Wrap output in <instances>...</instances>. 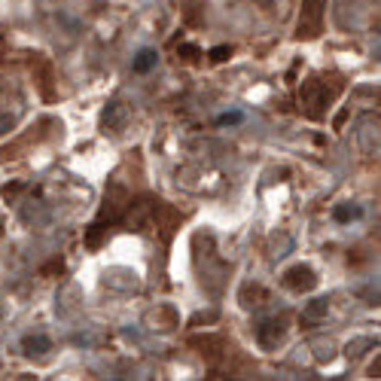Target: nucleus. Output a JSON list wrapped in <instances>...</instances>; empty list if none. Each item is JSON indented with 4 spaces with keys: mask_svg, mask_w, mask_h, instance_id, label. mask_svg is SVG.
Segmentation results:
<instances>
[{
    "mask_svg": "<svg viewBox=\"0 0 381 381\" xmlns=\"http://www.w3.org/2000/svg\"><path fill=\"white\" fill-rule=\"evenodd\" d=\"M323 6L327 0H302V19H299V37H317L323 22Z\"/></svg>",
    "mask_w": 381,
    "mask_h": 381,
    "instance_id": "1",
    "label": "nucleus"
},
{
    "mask_svg": "<svg viewBox=\"0 0 381 381\" xmlns=\"http://www.w3.org/2000/svg\"><path fill=\"white\" fill-rule=\"evenodd\" d=\"M287 333V327H284V320L281 317H269V320H263L257 327V342H259V348H265V351H274L281 345V338H284Z\"/></svg>",
    "mask_w": 381,
    "mask_h": 381,
    "instance_id": "2",
    "label": "nucleus"
},
{
    "mask_svg": "<svg viewBox=\"0 0 381 381\" xmlns=\"http://www.w3.org/2000/svg\"><path fill=\"white\" fill-rule=\"evenodd\" d=\"M284 284L290 287V290L302 293V290H312V287L317 284V278H314V272L308 269V265H293V269L284 272Z\"/></svg>",
    "mask_w": 381,
    "mask_h": 381,
    "instance_id": "3",
    "label": "nucleus"
},
{
    "mask_svg": "<svg viewBox=\"0 0 381 381\" xmlns=\"http://www.w3.org/2000/svg\"><path fill=\"white\" fill-rule=\"evenodd\" d=\"M302 98H305V107H308L312 116H320L317 107H327V101H329V95H327V91H320V83H317V80H312L305 89H302Z\"/></svg>",
    "mask_w": 381,
    "mask_h": 381,
    "instance_id": "4",
    "label": "nucleus"
},
{
    "mask_svg": "<svg viewBox=\"0 0 381 381\" xmlns=\"http://www.w3.org/2000/svg\"><path fill=\"white\" fill-rule=\"evenodd\" d=\"M329 312V299H312L305 308H302V323L305 327H314L317 320H323Z\"/></svg>",
    "mask_w": 381,
    "mask_h": 381,
    "instance_id": "5",
    "label": "nucleus"
},
{
    "mask_svg": "<svg viewBox=\"0 0 381 381\" xmlns=\"http://www.w3.org/2000/svg\"><path fill=\"white\" fill-rule=\"evenodd\" d=\"M159 61L156 49H140V52L135 55V61H131V67H135V74H146V70H153Z\"/></svg>",
    "mask_w": 381,
    "mask_h": 381,
    "instance_id": "6",
    "label": "nucleus"
},
{
    "mask_svg": "<svg viewBox=\"0 0 381 381\" xmlns=\"http://www.w3.org/2000/svg\"><path fill=\"white\" fill-rule=\"evenodd\" d=\"M22 348H25V354H46V351H52V342H49L46 336H25V342H22Z\"/></svg>",
    "mask_w": 381,
    "mask_h": 381,
    "instance_id": "7",
    "label": "nucleus"
},
{
    "mask_svg": "<svg viewBox=\"0 0 381 381\" xmlns=\"http://www.w3.org/2000/svg\"><path fill=\"white\" fill-rule=\"evenodd\" d=\"M119 119H122V104L119 101H113L107 110H104V125H107V129H116L119 125Z\"/></svg>",
    "mask_w": 381,
    "mask_h": 381,
    "instance_id": "8",
    "label": "nucleus"
},
{
    "mask_svg": "<svg viewBox=\"0 0 381 381\" xmlns=\"http://www.w3.org/2000/svg\"><path fill=\"white\" fill-rule=\"evenodd\" d=\"M360 214H363V210H360V208H348V204H338V208H336V220L338 223H348V220H357V217Z\"/></svg>",
    "mask_w": 381,
    "mask_h": 381,
    "instance_id": "9",
    "label": "nucleus"
},
{
    "mask_svg": "<svg viewBox=\"0 0 381 381\" xmlns=\"http://www.w3.org/2000/svg\"><path fill=\"white\" fill-rule=\"evenodd\" d=\"M232 49L229 46H217V49H210V61H226V55H229Z\"/></svg>",
    "mask_w": 381,
    "mask_h": 381,
    "instance_id": "10",
    "label": "nucleus"
},
{
    "mask_svg": "<svg viewBox=\"0 0 381 381\" xmlns=\"http://www.w3.org/2000/svg\"><path fill=\"white\" fill-rule=\"evenodd\" d=\"M241 113H226V116H220V125H238L241 122Z\"/></svg>",
    "mask_w": 381,
    "mask_h": 381,
    "instance_id": "11",
    "label": "nucleus"
},
{
    "mask_svg": "<svg viewBox=\"0 0 381 381\" xmlns=\"http://www.w3.org/2000/svg\"><path fill=\"white\" fill-rule=\"evenodd\" d=\"M12 125H16V119H12V116H0V135L12 131Z\"/></svg>",
    "mask_w": 381,
    "mask_h": 381,
    "instance_id": "12",
    "label": "nucleus"
},
{
    "mask_svg": "<svg viewBox=\"0 0 381 381\" xmlns=\"http://www.w3.org/2000/svg\"><path fill=\"white\" fill-rule=\"evenodd\" d=\"M180 55H189V58H195V55H202L195 46H180Z\"/></svg>",
    "mask_w": 381,
    "mask_h": 381,
    "instance_id": "13",
    "label": "nucleus"
},
{
    "mask_svg": "<svg viewBox=\"0 0 381 381\" xmlns=\"http://www.w3.org/2000/svg\"><path fill=\"white\" fill-rule=\"evenodd\" d=\"M257 3L263 6V10H272V6H274V0H257Z\"/></svg>",
    "mask_w": 381,
    "mask_h": 381,
    "instance_id": "14",
    "label": "nucleus"
},
{
    "mask_svg": "<svg viewBox=\"0 0 381 381\" xmlns=\"http://www.w3.org/2000/svg\"><path fill=\"white\" fill-rule=\"evenodd\" d=\"M0 235H3V220H0Z\"/></svg>",
    "mask_w": 381,
    "mask_h": 381,
    "instance_id": "15",
    "label": "nucleus"
},
{
    "mask_svg": "<svg viewBox=\"0 0 381 381\" xmlns=\"http://www.w3.org/2000/svg\"><path fill=\"white\" fill-rule=\"evenodd\" d=\"M0 320H3V308H0Z\"/></svg>",
    "mask_w": 381,
    "mask_h": 381,
    "instance_id": "16",
    "label": "nucleus"
}]
</instances>
